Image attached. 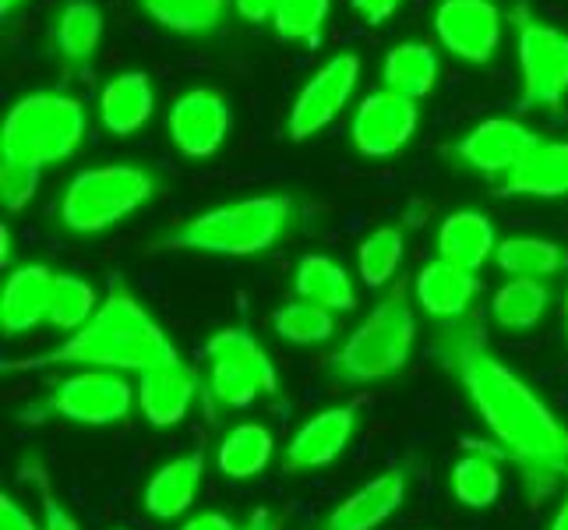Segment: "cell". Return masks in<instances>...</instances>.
Wrapping results in <instances>:
<instances>
[{"label":"cell","mask_w":568,"mask_h":530,"mask_svg":"<svg viewBox=\"0 0 568 530\" xmlns=\"http://www.w3.org/2000/svg\"><path fill=\"white\" fill-rule=\"evenodd\" d=\"M438 353L501 453L519 463L534 492H551L555 481L568 474V428L513 368L495 358L477 319L448 326L438 340Z\"/></svg>","instance_id":"obj_1"},{"label":"cell","mask_w":568,"mask_h":530,"mask_svg":"<svg viewBox=\"0 0 568 530\" xmlns=\"http://www.w3.org/2000/svg\"><path fill=\"white\" fill-rule=\"evenodd\" d=\"M181 353L170 343L163 326L155 322L142 301L128 290V283L110 280L103 304L95 308V316L71 332L64 343L53 350L39 353L29 361H11L4 371H39V368H57V364H82V368H100V371H145L178 364Z\"/></svg>","instance_id":"obj_2"},{"label":"cell","mask_w":568,"mask_h":530,"mask_svg":"<svg viewBox=\"0 0 568 530\" xmlns=\"http://www.w3.org/2000/svg\"><path fill=\"white\" fill-rule=\"evenodd\" d=\"M290 223L293 202L286 194H258V199H241L191 216L170 233L163 248L223 254V259H251V254L276 248Z\"/></svg>","instance_id":"obj_3"},{"label":"cell","mask_w":568,"mask_h":530,"mask_svg":"<svg viewBox=\"0 0 568 530\" xmlns=\"http://www.w3.org/2000/svg\"><path fill=\"white\" fill-rule=\"evenodd\" d=\"M417 343V319L406 301V283H396L375 311L349 332L346 343L332 353V376L349 386L382 382L406 368Z\"/></svg>","instance_id":"obj_4"},{"label":"cell","mask_w":568,"mask_h":530,"mask_svg":"<svg viewBox=\"0 0 568 530\" xmlns=\"http://www.w3.org/2000/svg\"><path fill=\"white\" fill-rule=\"evenodd\" d=\"M85 107L64 92H29L4 117L0 128V160L29 167H53L85 139Z\"/></svg>","instance_id":"obj_5"},{"label":"cell","mask_w":568,"mask_h":530,"mask_svg":"<svg viewBox=\"0 0 568 530\" xmlns=\"http://www.w3.org/2000/svg\"><path fill=\"white\" fill-rule=\"evenodd\" d=\"M155 191L152 173L131 163L92 167L71 177L61 199V223L71 233H103L139 212Z\"/></svg>","instance_id":"obj_6"},{"label":"cell","mask_w":568,"mask_h":530,"mask_svg":"<svg viewBox=\"0 0 568 530\" xmlns=\"http://www.w3.org/2000/svg\"><path fill=\"white\" fill-rule=\"evenodd\" d=\"M209 358V397L223 407H247L265 392L280 389L276 364L247 329H220L205 343Z\"/></svg>","instance_id":"obj_7"},{"label":"cell","mask_w":568,"mask_h":530,"mask_svg":"<svg viewBox=\"0 0 568 530\" xmlns=\"http://www.w3.org/2000/svg\"><path fill=\"white\" fill-rule=\"evenodd\" d=\"M519 113H530L537 107L555 110L568 96V32L558 26L537 22V18L519 8Z\"/></svg>","instance_id":"obj_8"},{"label":"cell","mask_w":568,"mask_h":530,"mask_svg":"<svg viewBox=\"0 0 568 530\" xmlns=\"http://www.w3.org/2000/svg\"><path fill=\"white\" fill-rule=\"evenodd\" d=\"M134 400H139V389H134L121 371L89 368L64 382H57L47 397V410L74 424L103 428V424L128 418Z\"/></svg>","instance_id":"obj_9"},{"label":"cell","mask_w":568,"mask_h":530,"mask_svg":"<svg viewBox=\"0 0 568 530\" xmlns=\"http://www.w3.org/2000/svg\"><path fill=\"white\" fill-rule=\"evenodd\" d=\"M357 82H361V57L357 53H336L332 61H325L307 78L304 89L297 92V100L290 107V117H286L290 139L307 142L311 134L325 131L346 110Z\"/></svg>","instance_id":"obj_10"},{"label":"cell","mask_w":568,"mask_h":530,"mask_svg":"<svg viewBox=\"0 0 568 530\" xmlns=\"http://www.w3.org/2000/svg\"><path fill=\"white\" fill-rule=\"evenodd\" d=\"M417 124H420L417 103L382 89L364 96L361 107L354 110L349 139H354L357 152L371 156V160H385V156H396L409 146V139L417 134Z\"/></svg>","instance_id":"obj_11"},{"label":"cell","mask_w":568,"mask_h":530,"mask_svg":"<svg viewBox=\"0 0 568 530\" xmlns=\"http://www.w3.org/2000/svg\"><path fill=\"white\" fill-rule=\"evenodd\" d=\"M170 142L187 160H209L223 149L230 134V107L223 92L215 89H191L178 96L166 117Z\"/></svg>","instance_id":"obj_12"},{"label":"cell","mask_w":568,"mask_h":530,"mask_svg":"<svg viewBox=\"0 0 568 530\" xmlns=\"http://www.w3.org/2000/svg\"><path fill=\"white\" fill-rule=\"evenodd\" d=\"M438 43L466 64H487L501 43V11L491 0H442L435 11Z\"/></svg>","instance_id":"obj_13"},{"label":"cell","mask_w":568,"mask_h":530,"mask_svg":"<svg viewBox=\"0 0 568 530\" xmlns=\"http://www.w3.org/2000/svg\"><path fill=\"white\" fill-rule=\"evenodd\" d=\"M537 146L540 139L526 124L508 121V117H491V121H480L463 134L456 156L463 167L484 177H508Z\"/></svg>","instance_id":"obj_14"},{"label":"cell","mask_w":568,"mask_h":530,"mask_svg":"<svg viewBox=\"0 0 568 530\" xmlns=\"http://www.w3.org/2000/svg\"><path fill=\"white\" fill-rule=\"evenodd\" d=\"M354 428H357V407H328L322 414L307 418L286 446L283 457L286 470L304 474V470L336 463L346 453L349 439H354Z\"/></svg>","instance_id":"obj_15"},{"label":"cell","mask_w":568,"mask_h":530,"mask_svg":"<svg viewBox=\"0 0 568 530\" xmlns=\"http://www.w3.org/2000/svg\"><path fill=\"white\" fill-rule=\"evenodd\" d=\"M57 272L50 266H18L0 290V326L8 337L47 326Z\"/></svg>","instance_id":"obj_16"},{"label":"cell","mask_w":568,"mask_h":530,"mask_svg":"<svg viewBox=\"0 0 568 530\" xmlns=\"http://www.w3.org/2000/svg\"><path fill=\"white\" fill-rule=\"evenodd\" d=\"M134 389H139V407L149 418V424L170 428V424H181L191 414L194 397H199V376H194V368L178 361V364L145 371V376H139V386Z\"/></svg>","instance_id":"obj_17"},{"label":"cell","mask_w":568,"mask_h":530,"mask_svg":"<svg viewBox=\"0 0 568 530\" xmlns=\"http://www.w3.org/2000/svg\"><path fill=\"white\" fill-rule=\"evenodd\" d=\"M403 499H406V474L403 470H385L375 481L361 484L354 496L336 502L322 530H375L396 513Z\"/></svg>","instance_id":"obj_18"},{"label":"cell","mask_w":568,"mask_h":530,"mask_svg":"<svg viewBox=\"0 0 568 530\" xmlns=\"http://www.w3.org/2000/svg\"><path fill=\"white\" fill-rule=\"evenodd\" d=\"M414 293H417V304L430 319L459 322V319H466L469 304L477 301L480 280H477V272H466L453 262L435 259L417 272Z\"/></svg>","instance_id":"obj_19"},{"label":"cell","mask_w":568,"mask_h":530,"mask_svg":"<svg viewBox=\"0 0 568 530\" xmlns=\"http://www.w3.org/2000/svg\"><path fill=\"white\" fill-rule=\"evenodd\" d=\"M202 474H205V457L202 453H184L178 460L163 463L145 484L142 506L145 513L155 520H173L187 513V506L194 502L202 488Z\"/></svg>","instance_id":"obj_20"},{"label":"cell","mask_w":568,"mask_h":530,"mask_svg":"<svg viewBox=\"0 0 568 530\" xmlns=\"http://www.w3.org/2000/svg\"><path fill=\"white\" fill-rule=\"evenodd\" d=\"M152 110H155V92H152L149 74L142 71L116 74L100 92V124L113 139H131L134 131H142L149 124Z\"/></svg>","instance_id":"obj_21"},{"label":"cell","mask_w":568,"mask_h":530,"mask_svg":"<svg viewBox=\"0 0 568 530\" xmlns=\"http://www.w3.org/2000/svg\"><path fill=\"white\" fill-rule=\"evenodd\" d=\"M498 238L495 227L487 223V216L474 209H459L445 216L438 227V259L453 262L466 272H477L487 259H495Z\"/></svg>","instance_id":"obj_22"},{"label":"cell","mask_w":568,"mask_h":530,"mask_svg":"<svg viewBox=\"0 0 568 530\" xmlns=\"http://www.w3.org/2000/svg\"><path fill=\"white\" fill-rule=\"evenodd\" d=\"M501 194H526V199L568 194V142H540L513 173L501 177Z\"/></svg>","instance_id":"obj_23"},{"label":"cell","mask_w":568,"mask_h":530,"mask_svg":"<svg viewBox=\"0 0 568 530\" xmlns=\"http://www.w3.org/2000/svg\"><path fill=\"white\" fill-rule=\"evenodd\" d=\"M297 301L318 304L328 311H354L357 308V287L346 277V269L328 259V254H304L293 277Z\"/></svg>","instance_id":"obj_24"},{"label":"cell","mask_w":568,"mask_h":530,"mask_svg":"<svg viewBox=\"0 0 568 530\" xmlns=\"http://www.w3.org/2000/svg\"><path fill=\"white\" fill-rule=\"evenodd\" d=\"M103 39V11L92 0H68L57 14L53 43L68 68H85Z\"/></svg>","instance_id":"obj_25"},{"label":"cell","mask_w":568,"mask_h":530,"mask_svg":"<svg viewBox=\"0 0 568 530\" xmlns=\"http://www.w3.org/2000/svg\"><path fill=\"white\" fill-rule=\"evenodd\" d=\"M272 453H276L272 431L265 424L244 421L223 436L220 449H215V463H220V474H226L230 481H247L254 474H262Z\"/></svg>","instance_id":"obj_26"},{"label":"cell","mask_w":568,"mask_h":530,"mask_svg":"<svg viewBox=\"0 0 568 530\" xmlns=\"http://www.w3.org/2000/svg\"><path fill=\"white\" fill-rule=\"evenodd\" d=\"M382 78L388 92L406 96V100L417 103L424 96H430V89L438 82V57L427 43H399L388 50Z\"/></svg>","instance_id":"obj_27"},{"label":"cell","mask_w":568,"mask_h":530,"mask_svg":"<svg viewBox=\"0 0 568 530\" xmlns=\"http://www.w3.org/2000/svg\"><path fill=\"white\" fill-rule=\"evenodd\" d=\"M495 262L513 280H540L544 283V277L561 272L565 251L555 241H544V238H508V241H498Z\"/></svg>","instance_id":"obj_28"},{"label":"cell","mask_w":568,"mask_h":530,"mask_svg":"<svg viewBox=\"0 0 568 530\" xmlns=\"http://www.w3.org/2000/svg\"><path fill=\"white\" fill-rule=\"evenodd\" d=\"M155 26L178 36H205L220 29L230 0H139Z\"/></svg>","instance_id":"obj_29"},{"label":"cell","mask_w":568,"mask_h":530,"mask_svg":"<svg viewBox=\"0 0 568 530\" xmlns=\"http://www.w3.org/2000/svg\"><path fill=\"white\" fill-rule=\"evenodd\" d=\"M547 304H551V293H547L540 280H508L495 290L491 319L501 329L523 332V329H534L544 319Z\"/></svg>","instance_id":"obj_30"},{"label":"cell","mask_w":568,"mask_h":530,"mask_svg":"<svg viewBox=\"0 0 568 530\" xmlns=\"http://www.w3.org/2000/svg\"><path fill=\"white\" fill-rule=\"evenodd\" d=\"M498 492H501V470L495 457H487L477 446H469V453L459 457L453 467V496L469 509H487V506H495Z\"/></svg>","instance_id":"obj_31"},{"label":"cell","mask_w":568,"mask_h":530,"mask_svg":"<svg viewBox=\"0 0 568 530\" xmlns=\"http://www.w3.org/2000/svg\"><path fill=\"white\" fill-rule=\"evenodd\" d=\"M403 248L406 238L399 227H378L371 230L367 238L357 248V269H361V280L371 290H382L385 283H392V277L399 272L403 262Z\"/></svg>","instance_id":"obj_32"},{"label":"cell","mask_w":568,"mask_h":530,"mask_svg":"<svg viewBox=\"0 0 568 530\" xmlns=\"http://www.w3.org/2000/svg\"><path fill=\"white\" fill-rule=\"evenodd\" d=\"M272 329H276L286 343L311 347V343L332 340V332H336V316H332L328 308L293 301V304H283L276 316H272Z\"/></svg>","instance_id":"obj_33"},{"label":"cell","mask_w":568,"mask_h":530,"mask_svg":"<svg viewBox=\"0 0 568 530\" xmlns=\"http://www.w3.org/2000/svg\"><path fill=\"white\" fill-rule=\"evenodd\" d=\"M328 8H332V0H280L272 29H276V36L286 39V43L315 47L328 22Z\"/></svg>","instance_id":"obj_34"},{"label":"cell","mask_w":568,"mask_h":530,"mask_svg":"<svg viewBox=\"0 0 568 530\" xmlns=\"http://www.w3.org/2000/svg\"><path fill=\"white\" fill-rule=\"evenodd\" d=\"M95 293L85 280L68 277V272H57V287H53V301H50V319L47 326L78 332L92 316H95Z\"/></svg>","instance_id":"obj_35"},{"label":"cell","mask_w":568,"mask_h":530,"mask_svg":"<svg viewBox=\"0 0 568 530\" xmlns=\"http://www.w3.org/2000/svg\"><path fill=\"white\" fill-rule=\"evenodd\" d=\"M39 188V167L18 163V160H0V202L8 212H22Z\"/></svg>","instance_id":"obj_36"},{"label":"cell","mask_w":568,"mask_h":530,"mask_svg":"<svg viewBox=\"0 0 568 530\" xmlns=\"http://www.w3.org/2000/svg\"><path fill=\"white\" fill-rule=\"evenodd\" d=\"M32 481L39 488V499H43V530H82V527H78V520L71 517V509L53 496V488H50L47 474L39 467L32 470Z\"/></svg>","instance_id":"obj_37"},{"label":"cell","mask_w":568,"mask_h":530,"mask_svg":"<svg viewBox=\"0 0 568 530\" xmlns=\"http://www.w3.org/2000/svg\"><path fill=\"white\" fill-rule=\"evenodd\" d=\"M349 8H354L367 26H385L388 18L403 8V0H349Z\"/></svg>","instance_id":"obj_38"},{"label":"cell","mask_w":568,"mask_h":530,"mask_svg":"<svg viewBox=\"0 0 568 530\" xmlns=\"http://www.w3.org/2000/svg\"><path fill=\"white\" fill-rule=\"evenodd\" d=\"M0 530H43L11 496H0Z\"/></svg>","instance_id":"obj_39"},{"label":"cell","mask_w":568,"mask_h":530,"mask_svg":"<svg viewBox=\"0 0 568 530\" xmlns=\"http://www.w3.org/2000/svg\"><path fill=\"white\" fill-rule=\"evenodd\" d=\"M276 8H280V0H233V11L251 26L272 22V18H276Z\"/></svg>","instance_id":"obj_40"},{"label":"cell","mask_w":568,"mask_h":530,"mask_svg":"<svg viewBox=\"0 0 568 530\" xmlns=\"http://www.w3.org/2000/svg\"><path fill=\"white\" fill-rule=\"evenodd\" d=\"M181 530H241V527H233V520L223 513H199V517H191Z\"/></svg>","instance_id":"obj_41"},{"label":"cell","mask_w":568,"mask_h":530,"mask_svg":"<svg viewBox=\"0 0 568 530\" xmlns=\"http://www.w3.org/2000/svg\"><path fill=\"white\" fill-rule=\"evenodd\" d=\"M241 530H276V520H272L268 509H254V513L247 517V523Z\"/></svg>","instance_id":"obj_42"},{"label":"cell","mask_w":568,"mask_h":530,"mask_svg":"<svg viewBox=\"0 0 568 530\" xmlns=\"http://www.w3.org/2000/svg\"><path fill=\"white\" fill-rule=\"evenodd\" d=\"M0 244H4L0 248V262L8 266V259H11V230L8 227H0Z\"/></svg>","instance_id":"obj_43"},{"label":"cell","mask_w":568,"mask_h":530,"mask_svg":"<svg viewBox=\"0 0 568 530\" xmlns=\"http://www.w3.org/2000/svg\"><path fill=\"white\" fill-rule=\"evenodd\" d=\"M551 530H568V499L558 506V513H555V520H551Z\"/></svg>","instance_id":"obj_44"},{"label":"cell","mask_w":568,"mask_h":530,"mask_svg":"<svg viewBox=\"0 0 568 530\" xmlns=\"http://www.w3.org/2000/svg\"><path fill=\"white\" fill-rule=\"evenodd\" d=\"M22 4H26V0H0V14L8 18V14H14L18 8H22Z\"/></svg>","instance_id":"obj_45"},{"label":"cell","mask_w":568,"mask_h":530,"mask_svg":"<svg viewBox=\"0 0 568 530\" xmlns=\"http://www.w3.org/2000/svg\"><path fill=\"white\" fill-rule=\"evenodd\" d=\"M565 308H568V304H565Z\"/></svg>","instance_id":"obj_46"}]
</instances>
